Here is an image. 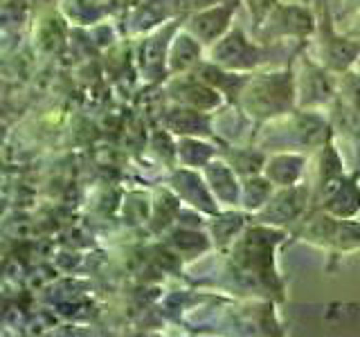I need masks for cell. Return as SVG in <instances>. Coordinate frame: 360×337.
<instances>
[{"label": "cell", "mask_w": 360, "mask_h": 337, "mask_svg": "<svg viewBox=\"0 0 360 337\" xmlns=\"http://www.w3.org/2000/svg\"><path fill=\"white\" fill-rule=\"evenodd\" d=\"M236 104H239V108L248 117L257 121L290 115L292 106H297L295 70L286 67V70L279 72L250 77L245 81Z\"/></svg>", "instance_id": "obj_1"}, {"label": "cell", "mask_w": 360, "mask_h": 337, "mask_svg": "<svg viewBox=\"0 0 360 337\" xmlns=\"http://www.w3.org/2000/svg\"><path fill=\"white\" fill-rule=\"evenodd\" d=\"M297 236L302 241L324 247L333 256L360 250V223L356 218H335L324 209L302 218V230Z\"/></svg>", "instance_id": "obj_2"}, {"label": "cell", "mask_w": 360, "mask_h": 337, "mask_svg": "<svg viewBox=\"0 0 360 337\" xmlns=\"http://www.w3.org/2000/svg\"><path fill=\"white\" fill-rule=\"evenodd\" d=\"M335 72L324 67L320 61L309 59L307 54L300 59V67L295 70V93L297 106L315 110L320 106H329L338 97V81L333 79Z\"/></svg>", "instance_id": "obj_3"}, {"label": "cell", "mask_w": 360, "mask_h": 337, "mask_svg": "<svg viewBox=\"0 0 360 337\" xmlns=\"http://www.w3.org/2000/svg\"><path fill=\"white\" fill-rule=\"evenodd\" d=\"M318 20L315 11L304 5H284L279 3L270 16L264 20V25L257 29L262 41H277V39H300L315 37Z\"/></svg>", "instance_id": "obj_4"}, {"label": "cell", "mask_w": 360, "mask_h": 337, "mask_svg": "<svg viewBox=\"0 0 360 337\" xmlns=\"http://www.w3.org/2000/svg\"><path fill=\"white\" fill-rule=\"evenodd\" d=\"M266 50L248 39L241 27L228 29L217 43L210 45V61L234 72H250L266 61Z\"/></svg>", "instance_id": "obj_5"}, {"label": "cell", "mask_w": 360, "mask_h": 337, "mask_svg": "<svg viewBox=\"0 0 360 337\" xmlns=\"http://www.w3.org/2000/svg\"><path fill=\"white\" fill-rule=\"evenodd\" d=\"M311 196V189L307 185H292L279 189L277 194H273L266 202L264 209H259V220L262 223H277V225H292L302 223L304 211H307V202Z\"/></svg>", "instance_id": "obj_6"}, {"label": "cell", "mask_w": 360, "mask_h": 337, "mask_svg": "<svg viewBox=\"0 0 360 337\" xmlns=\"http://www.w3.org/2000/svg\"><path fill=\"white\" fill-rule=\"evenodd\" d=\"M234 11H236V0H225L221 5L214 3L212 7L200 9L191 18H187L185 29L194 34L202 45H212L230 29V20Z\"/></svg>", "instance_id": "obj_7"}, {"label": "cell", "mask_w": 360, "mask_h": 337, "mask_svg": "<svg viewBox=\"0 0 360 337\" xmlns=\"http://www.w3.org/2000/svg\"><path fill=\"white\" fill-rule=\"evenodd\" d=\"M345 164L342 157L333 146V135L320 146L318 153V168H315V185H313V202L315 205H322V202L329 198L335 187L345 180Z\"/></svg>", "instance_id": "obj_8"}, {"label": "cell", "mask_w": 360, "mask_h": 337, "mask_svg": "<svg viewBox=\"0 0 360 337\" xmlns=\"http://www.w3.org/2000/svg\"><path fill=\"white\" fill-rule=\"evenodd\" d=\"M318 209H324L335 218H356L360 213V168L354 173H347L342 183Z\"/></svg>", "instance_id": "obj_9"}, {"label": "cell", "mask_w": 360, "mask_h": 337, "mask_svg": "<svg viewBox=\"0 0 360 337\" xmlns=\"http://www.w3.org/2000/svg\"><path fill=\"white\" fill-rule=\"evenodd\" d=\"M202 52V43L194 37L191 32H180L178 37L169 45V54H167V63H169V74H185L187 70H194V67L202 61L200 59Z\"/></svg>", "instance_id": "obj_10"}, {"label": "cell", "mask_w": 360, "mask_h": 337, "mask_svg": "<svg viewBox=\"0 0 360 337\" xmlns=\"http://www.w3.org/2000/svg\"><path fill=\"white\" fill-rule=\"evenodd\" d=\"M304 164H307V157L300 153H277L273 157H268V162L264 166V176L273 183L277 189L300 185L302 173H304Z\"/></svg>", "instance_id": "obj_11"}, {"label": "cell", "mask_w": 360, "mask_h": 337, "mask_svg": "<svg viewBox=\"0 0 360 337\" xmlns=\"http://www.w3.org/2000/svg\"><path fill=\"white\" fill-rule=\"evenodd\" d=\"M205 178L214 198H219L225 205H236L239 200V185H236V171L228 162H210L205 164Z\"/></svg>", "instance_id": "obj_12"}, {"label": "cell", "mask_w": 360, "mask_h": 337, "mask_svg": "<svg viewBox=\"0 0 360 337\" xmlns=\"http://www.w3.org/2000/svg\"><path fill=\"white\" fill-rule=\"evenodd\" d=\"M273 189L275 185L264 176H250L243 180V194H241V202L248 211H259L266 207V202L273 198Z\"/></svg>", "instance_id": "obj_13"}, {"label": "cell", "mask_w": 360, "mask_h": 337, "mask_svg": "<svg viewBox=\"0 0 360 337\" xmlns=\"http://www.w3.org/2000/svg\"><path fill=\"white\" fill-rule=\"evenodd\" d=\"M266 162H268L266 153L262 149H252V146H248V149H234L228 153V164L243 178H250L257 176L259 171H264Z\"/></svg>", "instance_id": "obj_14"}, {"label": "cell", "mask_w": 360, "mask_h": 337, "mask_svg": "<svg viewBox=\"0 0 360 337\" xmlns=\"http://www.w3.org/2000/svg\"><path fill=\"white\" fill-rule=\"evenodd\" d=\"M176 146H178L176 153L185 166H196V168L205 166L210 164L212 157L217 155V149H212V146L202 144L198 140H191V138H180Z\"/></svg>", "instance_id": "obj_15"}, {"label": "cell", "mask_w": 360, "mask_h": 337, "mask_svg": "<svg viewBox=\"0 0 360 337\" xmlns=\"http://www.w3.org/2000/svg\"><path fill=\"white\" fill-rule=\"evenodd\" d=\"M243 3L248 5V9H250V16L255 20V29H259L264 25V20L270 16V11L279 5V0H243Z\"/></svg>", "instance_id": "obj_16"}, {"label": "cell", "mask_w": 360, "mask_h": 337, "mask_svg": "<svg viewBox=\"0 0 360 337\" xmlns=\"http://www.w3.org/2000/svg\"><path fill=\"white\" fill-rule=\"evenodd\" d=\"M345 34H347V37L356 39V41H360V9L352 16V20H349V25L345 27Z\"/></svg>", "instance_id": "obj_17"}, {"label": "cell", "mask_w": 360, "mask_h": 337, "mask_svg": "<svg viewBox=\"0 0 360 337\" xmlns=\"http://www.w3.org/2000/svg\"><path fill=\"white\" fill-rule=\"evenodd\" d=\"M354 70H356V72L360 74V56H358V61L354 63Z\"/></svg>", "instance_id": "obj_18"}, {"label": "cell", "mask_w": 360, "mask_h": 337, "mask_svg": "<svg viewBox=\"0 0 360 337\" xmlns=\"http://www.w3.org/2000/svg\"><path fill=\"white\" fill-rule=\"evenodd\" d=\"M354 3H356V5H358V9H360V0H354Z\"/></svg>", "instance_id": "obj_19"}]
</instances>
